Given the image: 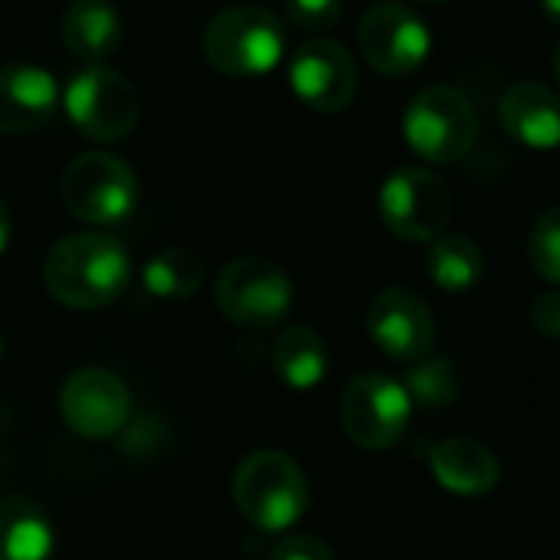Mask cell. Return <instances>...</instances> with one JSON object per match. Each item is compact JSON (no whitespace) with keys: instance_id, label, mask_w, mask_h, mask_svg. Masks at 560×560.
Masks as SVG:
<instances>
[{"instance_id":"1","label":"cell","mask_w":560,"mask_h":560,"mask_svg":"<svg viewBox=\"0 0 560 560\" xmlns=\"http://www.w3.org/2000/svg\"><path fill=\"white\" fill-rule=\"evenodd\" d=\"M44 280L54 301L73 311H100L119 301L132 280L129 250L100 231L63 237L44 264Z\"/></svg>"},{"instance_id":"2","label":"cell","mask_w":560,"mask_h":560,"mask_svg":"<svg viewBox=\"0 0 560 560\" xmlns=\"http://www.w3.org/2000/svg\"><path fill=\"white\" fill-rule=\"evenodd\" d=\"M231 498L237 511L257 530H288L311 504V485L304 468L277 448L250 452L237 462L231 478Z\"/></svg>"},{"instance_id":"3","label":"cell","mask_w":560,"mask_h":560,"mask_svg":"<svg viewBox=\"0 0 560 560\" xmlns=\"http://www.w3.org/2000/svg\"><path fill=\"white\" fill-rule=\"evenodd\" d=\"M201 47L224 77H267L288 54V27L273 11L241 4L208 21Z\"/></svg>"},{"instance_id":"4","label":"cell","mask_w":560,"mask_h":560,"mask_svg":"<svg viewBox=\"0 0 560 560\" xmlns=\"http://www.w3.org/2000/svg\"><path fill=\"white\" fill-rule=\"evenodd\" d=\"M214 301L234 327L270 330L294 307V280L267 257H237L221 270Z\"/></svg>"},{"instance_id":"5","label":"cell","mask_w":560,"mask_h":560,"mask_svg":"<svg viewBox=\"0 0 560 560\" xmlns=\"http://www.w3.org/2000/svg\"><path fill=\"white\" fill-rule=\"evenodd\" d=\"M402 136L425 162H458L478 136V119L468 96L455 86H429L406 106Z\"/></svg>"},{"instance_id":"6","label":"cell","mask_w":560,"mask_h":560,"mask_svg":"<svg viewBox=\"0 0 560 560\" xmlns=\"http://www.w3.org/2000/svg\"><path fill=\"white\" fill-rule=\"evenodd\" d=\"M63 106L70 122L96 142H119L139 122L136 86L106 63L83 67L70 80L63 93Z\"/></svg>"},{"instance_id":"7","label":"cell","mask_w":560,"mask_h":560,"mask_svg":"<svg viewBox=\"0 0 560 560\" xmlns=\"http://www.w3.org/2000/svg\"><path fill=\"white\" fill-rule=\"evenodd\" d=\"M67 208L90 224H119L139 205L136 172L109 152L77 155L60 182Z\"/></svg>"},{"instance_id":"8","label":"cell","mask_w":560,"mask_h":560,"mask_svg":"<svg viewBox=\"0 0 560 560\" xmlns=\"http://www.w3.org/2000/svg\"><path fill=\"white\" fill-rule=\"evenodd\" d=\"M412 419V399L406 386L383 373H360L347 383L340 399V425L366 452L396 445Z\"/></svg>"},{"instance_id":"9","label":"cell","mask_w":560,"mask_h":560,"mask_svg":"<svg viewBox=\"0 0 560 560\" xmlns=\"http://www.w3.org/2000/svg\"><path fill=\"white\" fill-rule=\"evenodd\" d=\"M380 218L402 241H435L452 218L448 185L429 168L406 165L383 182Z\"/></svg>"},{"instance_id":"10","label":"cell","mask_w":560,"mask_h":560,"mask_svg":"<svg viewBox=\"0 0 560 560\" xmlns=\"http://www.w3.org/2000/svg\"><path fill=\"white\" fill-rule=\"evenodd\" d=\"M357 34L363 60L383 77H412L432 54V34L425 21L396 0L370 8Z\"/></svg>"},{"instance_id":"11","label":"cell","mask_w":560,"mask_h":560,"mask_svg":"<svg viewBox=\"0 0 560 560\" xmlns=\"http://www.w3.org/2000/svg\"><path fill=\"white\" fill-rule=\"evenodd\" d=\"M288 83L304 106L317 113H340L353 103L360 73L353 54L340 40L314 37L291 54Z\"/></svg>"},{"instance_id":"12","label":"cell","mask_w":560,"mask_h":560,"mask_svg":"<svg viewBox=\"0 0 560 560\" xmlns=\"http://www.w3.org/2000/svg\"><path fill=\"white\" fill-rule=\"evenodd\" d=\"M60 416L83 439H113L129 425L132 396L116 373L86 366L63 383Z\"/></svg>"},{"instance_id":"13","label":"cell","mask_w":560,"mask_h":560,"mask_svg":"<svg viewBox=\"0 0 560 560\" xmlns=\"http://www.w3.org/2000/svg\"><path fill=\"white\" fill-rule=\"evenodd\" d=\"M373 343L402 363H419L435 347V320L429 304L409 288H386L366 314Z\"/></svg>"},{"instance_id":"14","label":"cell","mask_w":560,"mask_h":560,"mask_svg":"<svg viewBox=\"0 0 560 560\" xmlns=\"http://www.w3.org/2000/svg\"><path fill=\"white\" fill-rule=\"evenodd\" d=\"M60 83L50 70L14 63L0 67V136L44 129L60 109Z\"/></svg>"},{"instance_id":"15","label":"cell","mask_w":560,"mask_h":560,"mask_svg":"<svg viewBox=\"0 0 560 560\" xmlns=\"http://www.w3.org/2000/svg\"><path fill=\"white\" fill-rule=\"evenodd\" d=\"M498 119L504 132L537 152L560 145V96L540 83H514L498 103Z\"/></svg>"},{"instance_id":"16","label":"cell","mask_w":560,"mask_h":560,"mask_svg":"<svg viewBox=\"0 0 560 560\" xmlns=\"http://www.w3.org/2000/svg\"><path fill=\"white\" fill-rule=\"evenodd\" d=\"M429 468H432V478L445 491L465 494V498L491 491L501 478L498 455L485 442L468 439V435H455V439L439 442L429 455Z\"/></svg>"},{"instance_id":"17","label":"cell","mask_w":560,"mask_h":560,"mask_svg":"<svg viewBox=\"0 0 560 560\" xmlns=\"http://www.w3.org/2000/svg\"><path fill=\"white\" fill-rule=\"evenodd\" d=\"M54 547L57 530L34 498H0V560H50Z\"/></svg>"},{"instance_id":"18","label":"cell","mask_w":560,"mask_h":560,"mask_svg":"<svg viewBox=\"0 0 560 560\" xmlns=\"http://www.w3.org/2000/svg\"><path fill=\"white\" fill-rule=\"evenodd\" d=\"M63 44L86 63H103L122 44V21L113 0H73L63 18Z\"/></svg>"},{"instance_id":"19","label":"cell","mask_w":560,"mask_h":560,"mask_svg":"<svg viewBox=\"0 0 560 560\" xmlns=\"http://www.w3.org/2000/svg\"><path fill=\"white\" fill-rule=\"evenodd\" d=\"M425 270H429V280L439 291L465 294L481 280L485 257H481V247L475 244V237H468V234H439L429 244Z\"/></svg>"},{"instance_id":"20","label":"cell","mask_w":560,"mask_h":560,"mask_svg":"<svg viewBox=\"0 0 560 560\" xmlns=\"http://www.w3.org/2000/svg\"><path fill=\"white\" fill-rule=\"evenodd\" d=\"M273 373L291 389H314L327 376V343L311 327H288L273 343Z\"/></svg>"},{"instance_id":"21","label":"cell","mask_w":560,"mask_h":560,"mask_svg":"<svg viewBox=\"0 0 560 560\" xmlns=\"http://www.w3.org/2000/svg\"><path fill=\"white\" fill-rule=\"evenodd\" d=\"M205 280V264L188 247H165L142 267V288L159 301H188Z\"/></svg>"},{"instance_id":"22","label":"cell","mask_w":560,"mask_h":560,"mask_svg":"<svg viewBox=\"0 0 560 560\" xmlns=\"http://www.w3.org/2000/svg\"><path fill=\"white\" fill-rule=\"evenodd\" d=\"M406 393L412 399V406H425V409H445L458 399L462 383H458V370L452 366V360L445 357H425L419 360L409 376H406Z\"/></svg>"},{"instance_id":"23","label":"cell","mask_w":560,"mask_h":560,"mask_svg":"<svg viewBox=\"0 0 560 560\" xmlns=\"http://www.w3.org/2000/svg\"><path fill=\"white\" fill-rule=\"evenodd\" d=\"M527 254L540 277L560 284V205L544 211L534 221L530 237H527Z\"/></svg>"},{"instance_id":"24","label":"cell","mask_w":560,"mask_h":560,"mask_svg":"<svg viewBox=\"0 0 560 560\" xmlns=\"http://www.w3.org/2000/svg\"><path fill=\"white\" fill-rule=\"evenodd\" d=\"M284 18L301 31H330L343 18V0H284Z\"/></svg>"},{"instance_id":"25","label":"cell","mask_w":560,"mask_h":560,"mask_svg":"<svg viewBox=\"0 0 560 560\" xmlns=\"http://www.w3.org/2000/svg\"><path fill=\"white\" fill-rule=\"evenodd\" d=\"M267 560H337L334 547L317 534H291L280 540Z\"/></svg>"},{"instance_id":"26","label":"cell","mask_w":560,"mask_h":560,"mask_svg":"<svg viewBox=\"0 0 560 560\" xmlns=\"http://www.w3.org/2000/svg\"><path fill=\"white\" fill-rule=\"evenodd\" d=\"M530 327L547 340H560V291H547V294L534 298Z\"/></svg>"},{"instance_id":"27","label":"cell","mask_w":560,"mask_h":560,"mask_svg":"<svg viewBox=\"0 0 560 560\" xmlns=\"http://www.w3.org/2000/svg\"><path fill=\"white\" fill-rule=\"evenodd\" d=\"M8 244H11V211L4 201H0V254L8 250Z\"/></svg>"},{"instance_id":"28","label":"cell","mask_w":560,"mask_h":560,"mask_svg":"<svg viewBox=\"0 0 560 560\" xmlns=\"http://www.w3.org/2000/svg\"><path fill=\"white\" fill-rule=\"evenodd\" d=\"M540 11H544V18H547L550 24L560 27V0H540Z\"/></svg>"},{"instance_id":"29","label":"cell","mask_w":560,"mask_h":560,"mask_svg":"<svg viewBox=\"0 0 560 560\" xmlns=\"http://www.w3.org/2000/svg\"><path fill=\"white\" fill-rule=\"evenodd\" d=\"M8 425H11V412L0 406V442H4V435H8Z\"/></svg>"},{"instance_id":"30","label":"cell","mask_w":560,"mask_h":560,"mask_svg":"<svg viewBox=\"0 0 560 560\" xmlns=\"http://www.w3.org/2000/svg\"><path fill=\"white\" fill-rule=\"evenodd\" d=\"M553 77H557V83H560V47H557V54H553Z\"/></svg>"},{"instance_id":"31","label":"cell","mask_w":560,"mask_h":560,"mask_svg":"<svg viewBox=\"0 0 560 560\" xmlns=\"http://www.w3.org/2000/svg\"><path fill=\"white\" fill-rule=\"evenodd\" d=\"M402 4V0H399ZM409 4H445V0H409Z\"/></svg>"},{"instance_id":"32","label":"cell","mask_w":560,"mask_h":560,"mask_svg":"<svg viewBox=\"0 0 560 560\" xmlns=\"http://www.w3.org/2000/svg\"><path fill=\"white\" fill-rule=\"evenodd\" d=\"M0 357H4V340H0Z\"/></svg>"}]
</instances>
